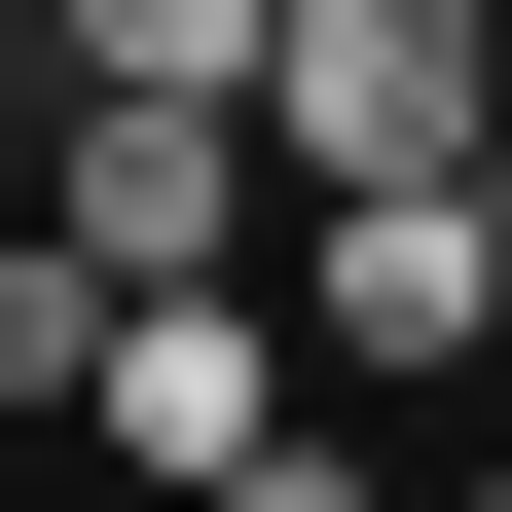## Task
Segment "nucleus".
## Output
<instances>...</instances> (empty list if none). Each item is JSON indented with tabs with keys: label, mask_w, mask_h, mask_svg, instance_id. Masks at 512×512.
<instances>
[{
	"label": "nucleus",
	"mask_w": 512,
	"mask_h": 512,
	"mask_svg": "<svg viewBox=\"0 0 512 512\" xmlns=\"http://www.w3.org/2000/svg\"><path fill=\"white\" fill-rule=\"evenodd\" d=\"M256 147H293V220L330 183H512V0H293L256 37Z\"/></svg>",
	"instance_id": "f257e3e1"
},
{
	"label": "nucleus",
	"mask_w": 512,
	"mask_h": 512,
	"mask_svg": "<svg viewBox=\"0 0 512 512\" xmlns=\"http://www.w3.org/2000/svg\"><path fill=\"white\" fill-rule=\"evenodd\" d=\"M293 330L403 403V366H512V183H330L293 220Z\"/></svg>",
	"instance_id": "f03ea898"
},
{
	"label": "nucleus",
	"mask_w": 512,
	"mask_h": 512,
	"mask_svg": "<svg viewBox=\"0 0 512 512\" xmlns=\"http://www.w3.org/2000/svg\"><path fill=\"white\" fill-rule=\"evenodd\" d=\"M74 439H110L147 512H220L256 439H293V330H256V293H110V403H74Z\"/></svg>",
	"instance_id": "7ed1b4c3"
},
{
	"label": "nucleus",
	"mask_w": 512,
	"mask_h": 512,
	"mask_svg": "<svg viewBox=\"0 0 512 512\" xmlns=\"http://www.w3.org/2000/svg\"><path fill=\"white\" fill-rule=\"evenodd\" d=\"M256 183H293L256 110H74V256H110V293H220V256H256Z\"/></svg>",
	"instance_id": "20e7f679"
},
{
	"label": "nucleus",
	"mask_w": 512,
	"mask_h": 512,
	"mask_svg": "<svg viewBox=\"0 0 512 512\" xmlns=\"http://www.w3.org/2000/svg\"><path fill=\"white\" fill-rule=\"evenodd\" d=\"M256 37H293V0H74V74H110V110H256Z\"/></svg>",
	"instance_id": "39448f33"
},
{
	"label": "nucleus",
	"mask_w": 512,
	"mask_h": 512,
	"mask_svg": "<svg viewBox=\"0 0 512 512\" xmlns=\"http://www.w3.org/2000/svg\"><path fill=\"white\" fill-rule=\"evenodd\" d=\"M0 403H110V256H74V220L0 256Z\"/></svg>",
	"instance_id": "423d86ee"
},
{
	"label": "nucleus",
	"mask_w": 512,
	"mask_h": 512,
	"mask_svg": "<svg viewBox=\"0 0 512 512\" xmlns=\"http://www.w3.org/2000/svg\"><path fill=\"white\" fill-rule=\"evenodd\" d=\"M220 512H366V476H330V439H256V476H220Z\"/></svg>",
	"instance_id": "0eeeda50"
},
{
	"label": "nucleus",
	"mask_w": 512,
	"mask_h": 512,
	"mask_svg": "<svg viewBox=\"0 0 512 512\" xmlns=\"http://www.w3.org/2000/svg\"><path fill=\"white\" fill-rule=\"evenodd\" d=\"M476 512H512V439H476Z\"/></svg>",
	"instance_id": "6e6552de"
}]
</instances>
